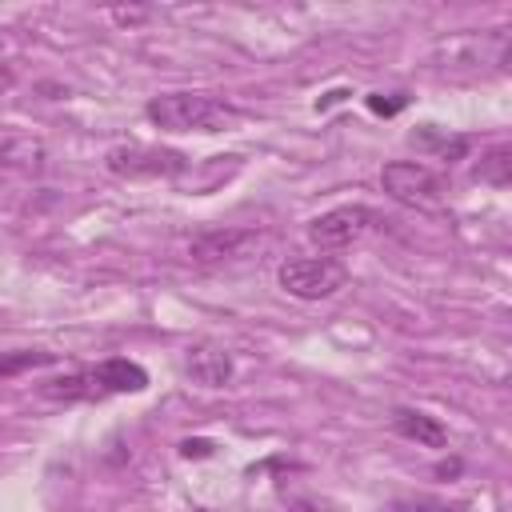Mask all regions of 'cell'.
Instances as JSON below:
<instances>
[{
    "label": "cell",
    "instance_id": "1",
    "mask_svg": "<svg viewBox=\"0 0 512 512\" xmlns=\"http://www.w3.org/2000/svg\"><path fill=\"white\" fill-rule=\"evenodd\" d=\"M148 120L164 132H224L240 120V108L208 92H164L148 100Z\"/></svg>",
    "mask_w": 512,
    "mask_h": 512
},
{
    "label": "cell",
    "instance_id": "2",
    "mask_svg": "<svg viewBox=\"0 0 512 512\" xmlns=\"http://www.w3.org/2000/svg\"><path fill=\"white\" fill-rule=\"evenodd\" d=\"M276 280L296 300H324L348 284V268L332 256H300V260H284L276 268Z\"/></svg>",
    "mask_w": 512,
    "mask_h": 512
},
{
    "label": "cell",
    "instance_id": "3",
    "mask_svg": "<svg viewBox=\"0 0 512 512\" xmlns=\"http://www.w3.org/2000/svg\"><path fill=\"white\" fill-rule=\"evenodd\" d=\"M380 184L396 204L408 208H436L444 196V180L420 160H388L380 168Z\"/></svg>",
    "mask_w": 512,
    "mask_h": 512
},
{
    "label": "cell",
    "instance_id": "4",
    "mask_svg": "<svg viewBox=\"0 0 512 512\" xmlns=\"http://www.w3.org/2000/svg\"><path fill=\"white\" fill-rule=\"evenodd\" d=\"M372 228H376V212H372V208H364V204H340V208L320 212V216L308 224V240H312L316 248L332 252V248L356 244V240H360L364 232H372Z\"/></svg>",
    "mask_w": 512,
    "mask_h": 512
},
{
    "label": "cell",
    "instance_id": "5",
    "mask_svg": "<svg viewBox=\"0 0 512 512\" xmlns=\"http://www.w3.org/2000/svg\"><path fill=\"white\" fill-rule=\"evenodd\" d=\"M264 240L252 232V228H208L200 236H192L188 244V256L204 268H216V264H232V260H248Z\"/></svg>",
    "mask_w": 512,
    "mask_h": 512
},
{
    "label": "cell",
    "instance_id": "6",
    "mask_svg": "<svg viewBox=\"0 0 512 512\" xmlns=\"http://www.w3.org/2000/svg\"><path fill=\"white\" fill-rule=\"evenodd\" d=\"M108 172H116V176H176V172H184V156L128 144V148L108 152Z\"/></svg>",
    "mask_w": 512,
    "mask_h": 512
},
{
    "label": "cell",
    "instance_id": "7",
    "mask_svg": "<svg viewBox=\"0 0 512 512\" xmlns=\"http://www.w3.org/2000/svg\"><path fill=\"white\" fill-rule=\"evenodd\" d=\"M184 368H188L192 384H200V388H224V384L232 380V356H228L224 348H216V344H196V348H188Z\"/></svg>",
    "mask_w": 512,
    "mask_h": 512
},
{
    "label": "cell",
    "instance_id": "8",
    "mask_svg": "<svg viewBox=\"0 0 512 512\" xmlns=\"http://www.w3.org/2000/svg\"><path fill=\"white\" fill-rule=\"evenodd\" d=\"M88 380H92L96 392H144L148 388V372L136 360H124V356L104 360L100 368L88 372Z\"/></svg>",
    "mask_w": 512,
    "mask_h": 512
},
{
    "label": "cell",
    "instance_id": "9",
    "mask_svg": "<svg viewBox=\"0 0 512 512\" xmlns=\"http://www.w3.org/2000/svg\"><path fill=\"white\" fill-rule=\"evenodd\" d=\"M392 428H396L404 440H416V444H424V448H448V428H444L436 416L420 412V408H396V412H392Z\"/></svg>",
    "mask_w": 512,
    "mask_h": 512
},
{
    "label": "cell",
    "instance_id": "10",
    "mask_svg": "<svg viewBox=\"0 0 512 512\" xmlns=\"http://www.w3.org/2000/svg\"><path fill=\"white\" fill-rule=\"evenodd\" d=\"M48 160V148L40 136H28V132H12L0 140V164L4 168H16V172H40Z\"/></svg>",
    "mask_w": 512,
    "mask_h": 512
},
{
    "label": "cell",
    "instance_id": "11",
    "mask_svg": "<svg viewBox=\"0 0 512 512\" xmlns=\"http://www.w3.org/2000/svg\"><path fill=\"white\" fill-rule=\"evenodd\" d=\"M476 176H480L484 184H496V188H504V184L512 180V152H508L504 144L488 148V152L480 156V164H476Z\"/></svg>",
    "mask_w": 512,
    "mask_h": 512
},
{
    "label": "cell",
    "instance_id": "12",
    "mask_svg": "<svg viewBox=\"0 0 512 512\" xmlns=\"http://www.w3.org/2000/svg\"><path fill=\"white\" fill-rule=\"evenodd\" d=\"M56 356L52 352H8L0 356V376H16L24 368H40V364H52Z\"/></svg>",
    "mask_w": 512,
    "mask_h": 512
},
{
    "label": "cell",
    "instance_id": "13",
    "mask_svg": "<svg viewBox=\"0 0 512 512\" xmlns=\"http://www.w3.org/2000/svg\"><path fill=\"white\" fill-rule=\"evenodd\" d=\"M396 512H464V508L452 500H440V496H412V500H400Z\"/></svg>",
    "mask_w": 512,
    "mask_h": 512
},
{
    "label": "cell",
    "instance_id": "14",
    "mask_svg": "<svg viewBox=\"0 0 512 512\" xmlns=\"http://www.w3.org/2000/svg\"><path fill=\"white\" fill-rule=\"evenodd\" d=\"M420 140L436 144V152H440L444 160H460V156L468 152V140H464V136H448V140H440V136H432V132H420Z\"/></svg>",
    "mask_w": 512,
    "mask_h": 512
},
{
    "label": "cell",
    "instance_id": "15",
    "mask_svg": "<svg viewBox=\"0 0 512 512\" xmlns=\"http://www.w3.org/2000/svg\"><path fill=\"white\" fill-rule=\"evenodd\" d=\"M404 104H408L404 96H384V92H372V96H368V108H372L376 116H396Z\"/></svg>",
    "mask_w": 512,
    "mask_h": 512
},
{
    "label": "cell",
    "instance_id": "16",
    "mask_svg": "<svg viewBox=\"0 0 512 512\" xmlns=\"http://www.w3.org/2000/svg\"><path fill=\"white\" fill-rule=\"evenodd\" d=\"M212 448H216L212 440H180V456H188V460H192V456H196V460H200V456H212Z\"/></svg>",
    "mask_w": 512,
    "mask_h": 512
},
{
    "label": "cell",
    "instance_id": "17",
    "mask_svg": "<svg viewBox=\"0 0 512 512\" xmlns=\"http://www.w3.org/2000/svg\"><path fill=\"white\" fill-rule=\"evenodd\" d=\"M112 20H120V24H136V20H144V8H112Z\"/></svg>",
    "mask_w": 512,
    "mask_h": 512
}]
</instances>
